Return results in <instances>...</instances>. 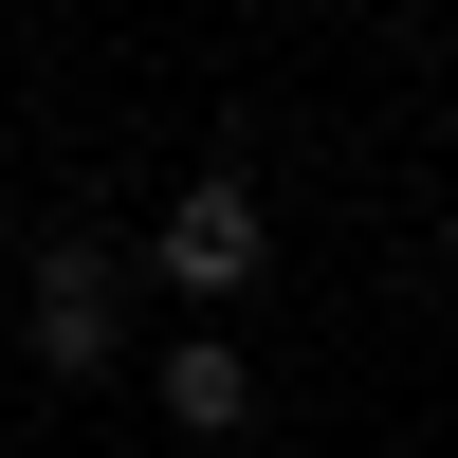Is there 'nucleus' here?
<instances>
[{
	"mask_svg": "<svg viewBox=\"0 0 458 458\" xmlns=\"http://www.w3.org/2000/svg\"><path fill=\"white\" fill-rule=\"evenodd\" d=\"M147 276H183L202 312H220V293H257V202H239V183H183L165 239H147Z\"/></svg>",
	"mask_w": 458,
	"mask_h": 458,
	"instance_id": "1",
	"label": "nucleus"
},
{
	"mask_svg": "<svg viewBox=\"0 0 458 458\" xmlns=\"http://www.w3.org/2000/svg\"><path fill=\"white\" fill-rule=\"evenodd\" d=\"M19 349L37 367H55V386H92V367H110V257H37V293H19Z\"/></svg>",
	"mask_w": 458,
	"mask_h": 458,
	"instance_id": "2",
	"label": "nucleus"
},
{
	"mask_svg": "<svg viewBox=\"0 0 458 458\" xmlns=\"http://www.w3.org/2000/svg\"><path fill=\"white\" fill-rule=\"evenodd\" d=\"M165 422H183V440H239V422H257V386H239L220 330H183V349H165Z\"/></svg>",
	"mask_w": 458,
	"mask_h": 458,
	"instance_id": "3",
	"label": "nucleus"
}]
</instances>
